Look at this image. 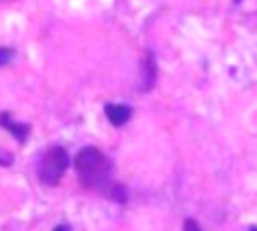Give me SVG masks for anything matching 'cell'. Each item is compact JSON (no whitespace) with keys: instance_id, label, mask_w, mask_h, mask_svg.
<instances>
[{"instance_id":"6da1fadb","label":"cell","mask_w":257,"mask_h":231,"mask_svg":"<svg viewBox=\"0 0 257 231\" xmlns=\"http://www.w3.org/2000/svg\"><path fill=\"white\" fill-rule=\"evenodd\" d=\"M74 171L78 183L84 189L98 191L106 197L108 189L112 187V163L110 159L96 147H82L74 155Z\"/></svg>"},{"instance_id":"7a4b0ae2","label":"cell","mask_w":257,"mask_h":231,"mask_svg":"<svg viewBox=\"0 0 257 231\" xmlns=\"http://www.w3.org/2000/svg\"><path fill=\"white\" fill-rule=\"evenodd\" d=\"M68 163H70V159H68V153H66L64 147H60V145L50 147L42 155V159L38 163V179H40V183L48 185V187H56L60 183L62 175L68 169Z\"/></svg>"},{"instance_id":"3957f363","label":"cell","mask_w":257,"mask_h":231,"mask_svg":"<svg viewBox=\"0 0 257 231\" xmlns=\"http://www.w3.org/2000/svg\"><path fill=\"white\" fill-rule=\"evenodd\" d=\"M159 68H157V58L153 50H145L139 66V90L141 92H151L157 84Z\"/></svg>"},{"instance_id":"277c9868","label":"cell","mask_w":257,"mask_h":231,"mask_svg":"<svg viewBox=\"0 0 257 231\" xmlns=\"http://www.w3.org/2000/svg\"><path fill=\"white\" fill-rule=\"evenodd\" d=\"M104 117L112 127H122L133 117V108L122 102H108L104 104Z\"/></svg>"},{"instance_id":"5b68a950","label":"cell","mask_w":257,"mask_h":231,"mask_svg":"<svg viewBox=\"0 0 257 231\" xmlns=\"http://www.w3.org/2000/svg\"><path fill=\"white\" fill-rule=\"evenodd\" d=\"M0 127L6 129L12 137H16L20 143H26V139L30 135V125L28 123H16L8 110H2L0 112Z\"/></svg>"},{"instance_id":"8992f818","label":"cell","mask_w":257,"mask_h":231,"mask_svg":"<svg viewBox=\"0 0 257 231\" xmlns=\"http://www.w3.org/2000/svg\"><path fill=\"white\" fill-rule=\"evenodd\" d=\"M106 197L110 201H116V203H124L126 201V189L120 185V183H112V187L108 189Z\"/></svg>"},{"instance_id":"52a82bcc","label":"cell","mask_w":257,"mask_h":231,"mask_svg":"<svg viewBox=\"0 0 257 231\" xmlns=\"http://www.w3.org/2000/svg\"><path fill=\"white\" fill-rule=\"evenodd\" d=\"M14 48H10V46H0V66H4V64H8L12 58H14Z\"/></svg>"},{"instance_id":"ba28073f","label":"cell","mask_w":257,"mask_h":231,"mask_svg":"<svg viewBox=\"0 0 257 231\" xmlns=\"http://www.w3.org/2000/svg\"><path fill=\"white\" fill-rule=\"evenodd\" d=\"M183 231H201V227H199V223L195 221V219H185L183 221Z\"/></svg>"},{"instance_id":"9c48e42d","label":"cell","mask_w":257,"mask_h":231,"mask_svg":"<svg viewBox=\"0 0 257 231\" xmlns=\"http://www.w3.org/2000/svg\"><path fill=\"white\" fill-rule=\"evenodd\" d=\"M52 231H70V227H68V225H64V223H60V225H56Z\"/></svg>"},{"instance_id":"30bf717a","label":"cell","mask_w":257,"mask_h":231,"mask_svg":"<svg viewBox=\"0 0 257 231\" xmlns=\"http://www.w3.org/2000/svg\"><path fill=\"white\" fill-rule=\"evenodd\" d=\"M10 163H12V159H10V157H8V159H4V157H0V165H2V167H8Z\"/></svg>"},{"instance_id":"8fae6325","label":"cell","mask_w":257,"mask_h":231,"mask_svg":"<svg viewBox=\"0 0 257 231\" xmlns=\"http://www.w3.org/2000/svg\"><path fill=\"white\" fill-rule=\"evenodd\" d=\"M249 231H257V227H255V225H253V227H251V229H249Z\"/></svg>"}]
</instances>
